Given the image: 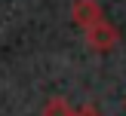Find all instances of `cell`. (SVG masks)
<instances>
[{
    "label": "cell",
    "mask_w": 126,
    "mask_h": 116,
    "mask_svg": "<svg viewBox=\"0 0 126 116\" xmlns=\"http://www.w3.org/2000/svg\"><path fill=\"white\" fill-rule=\"evenodd\" d=\"M71 18H74V24H77L80 31H86L89 24H95V21H102V18H105L102 3H98V0H74Z\"/></svg>",
    "instance_id": "2"
},
{
    "label": "cell",
    "mask_w": 126,
    "mask_h": 116,
    "mask_svg": "<svg viewBox=\"0 0 126 116\" xmlns=\"http://www.w3.org/2000/svg\"><path fill=\"white\" fill-rule=\"evenodd\" d=\"M71 116H102V110H98L95 104H83V107H74Z\"/></svg>",
    "instance_id": "4"
},
{
    "label": "cell",
    "mask_w": 126,
    "mask_h": 116,
    "mask_svg": "<svg viewBox=\"0 0 126 116\" xmlns=\"http://www.w3.org/2000/svg\"><path fill=\"white\" fill-rule=\"evenodd\" d=\"M74 107L65 101V98H49L46 104H43V116H71Z\"/></svg>",
    "instance_id": "3"
},
{
    "label": "cell",
    "mask_w": 126,
    "mask_h": 116,
    "mask_svg": "<svg viewBox=\"0 0 126 116\" xmlns=\"http://www.w3.org/2000/svg\"><path fill=\"white\" fill-rule=\"evenodd\" d=\"M83 40H86V46L95 49V52H111V49L120 43V31H117L108 18H102V21L89 24V28L83 31Z\"/></svg>",
    "instance_id": "1"
}]
</instances>
